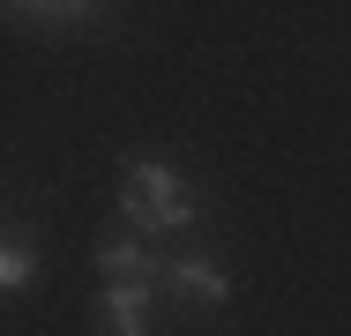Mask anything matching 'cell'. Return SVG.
I'll return each instance as SVG.
<instances>
[{"mask_svg":"<svg viewBox=\"0 0 351 336\" xmlns=\"http://www.w3.org/2000/svg\"><path fill=\"white\" fill-rule=\"evenodd\" d=\"M120 217L135 224V232H187L195 224V187H187V172H172V165H157V157H142L128 165V180H120Z\"/></svg>","mask_w":351,"mask_h":336,"instance_id":"1","label":"cell"},{"mask_svg":"<svg viewBox=\"0 0 351 336\" xmlns=\"http://www.w3.org/2000/svg\"><path fill=\"white\" fill-rule=\"evenodd\" d=\"M30 276H38V247H30V232H23V224H8V247H0V284H8V291H23Z\"/></svg>","mask_w":351,"mask_h":336,"instance_id":"5","label":"cell"},{"mask_svg":"<svg viewBox=\"0 0 351 336\" xmlns=\"http://www.w3.org/2000/svg\"><path fill=\"white\" fill-rule=\"evenodd\" d=\"M97 269H105V284H157L165 276L157 254H142V239H97Z\"/></svg>","mask_w":351,"mask_h":336,"instance_id":"3","label":"cell"},{"mask_svg":"<svg viewBox=\"0 0 351 336\" xmlns=\"http://www.w3.org/2000/svg\"><path fill=\"white\" fill-rule=\"evenodd\" d=\"M149 291H157V284H105L97 336H149Z\"/></svg>","mask_w":351,"mask_h":336,"instance_id":"2","label":"cell"},{"mask_svg":"<svg viewBox=\"0 0 351 336\" xmlns=\"http://www.w3.org/2000/svg\"><path fill=\"white\" fill-rule=\"evenodd\" d=\"M165 284H172V291H187V299H202V307H224V299H232V276H224V269H210L202 254L165 262Z\"/></svg>","mask_w":351,"mask_h":336,"instance_id":"4","label":"cell"}]
</instances>
